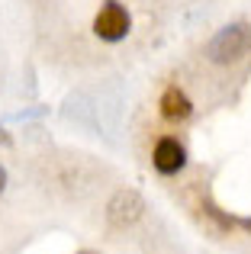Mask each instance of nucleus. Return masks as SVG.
<instances>
[{
  "label": "nucleus",
  "mask_w": 251,
  "mask_h": 254,
  "mask_svg": "<svg viewBox=\"0 0 251 254\" xmlns=\"http://www.w3.org/2000/svg\"><path fill=\"white\" fill-rule=\"evenodd\" d=\"M239 225H242V229H245L248 235H251V219H239Z\"/></svg>",
  "instance_id": "6e6552de"
},
{
  "label": "nucleus",
  "mask_w": 251,
  "mask_h": 254,
  "mask_svg": "<svg viewBox=\"0 0 251 254\" xmlns=\"http://www.w3.org/2000/svg\"><path fill=\"white\" fill-rule=\"evenodd\" d=\"M132 29V16L120 0H107L94 16V32L103 42H123Z\"/></svg>",
  "instance_id": "f03ea898"
},
{
  "label": "nucleus",
  "mask_w": 251,
  "mask_h": 254,
  "mask_svg": "<svg viewBox=\"0 0 251 254\" xmlns=\"http://www.w3.org/2000/svg\"><path fill=\"white\" fill-rule=\"evenodd\" d=\"M158 110H161V116L168 119V123H184V119H190V113H193V103H190V97L177 84H171V87H164L161 100H158Z\"/></svg>",
  "instance_id": "39448f33"
},
{
  "label": "nucleus",
  "mask_w": 251,
  "mask_h": 254,
  "mask_svg": "<svg viewBox=\"0 0 251 254\" xmlns=\"http://www.w3.org/2000/svg\"><path fill=\"white\" fill-rule=\"evenodd\" d=\"M251 52V26L248 23H232L222 26L213 39L206 42V58L216 64H235Z\"/></svg>",
  "instance_id": "f257e3e1"
},
{
  "label": "nucleus",
  "mask_w": 251,
  "mask_h": 254,
  "mask_svg": "<svg viewBox=\"0 0 251 254\" xmlns=\"http://www.w3.org/2000/svg\"><path fill=\"white\" fill-rule=\"evenodd\" d=\"M84 254H90V251H84Z\"/></svg>",
  "instance_id": "1a4fd4ad"
},
{
  "label": "nucleus",
  "mask_w": 251,
  "mask_h": 254,
  "mask_svg": "<svg viewBox=\"0 0 251 254\" xmlns=\"http://www.w3.org/2000/svg\"><path fill=\"white\" fill-rule=\"evenodd\" d=\"M3 187H6V171H3V164H0V193H3Z\"/></svg>",
  "instance_id": "0eeeda50"
},
{
  "label": "nucleus",
  "mask_w": 251,
  "mask_h": 254,
  "mask_svg": "<svg viewBox=\"0 0 251 254\" xmlns=\"http://www.w3.org/2000/svg\"><path fill=\"white\" fill-rule=\"evenodd\" d=\"M203 209H206V216L209 219H216V222H219V229H232V225H235V219L232 216H222V212H219V206H216V203H206V206H203Z\"/></svg>",
  "instance_id": "423d86ee"
},
{
  "label": "nucleus",
  "mask_w": 251,
  "mask_h": 254,
  "mask_svg": "<svg viewBox=\"0 0 251 254\" xmlns=\"http://www.w3.org/2000/svg\"><path fill=\"white\" fill-rule=\"evenodd\" d=\"M142 212H145V199L138 196L135 190H120L107 206V216H110V222H113L116 229H126V225L138 222Z\"/></svg>",
  "instance_id": "7ed1b4c3"
},
{
  "label": "nucleus",
  "mask_w": 251,
  "mask_h": 254,
  "mask_svg": "<svg viewBox=\"0 0 251 254\" xmlns=\"http://www.w3.org/2000/svg\"><path fill=\"white\" fill-rule=\"evenodd\" d=\"M151 164H155L158 174H177L187 164V151H184V145L177 142L174 135H164V138H158V145H155Z\"/></svg>",
  "instance_id": "20e7f679"
}]
</instances>
